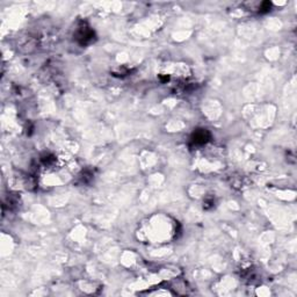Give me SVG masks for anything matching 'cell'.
<instances>
[{"mask_svg":"<svg viewBox=\"0 0 297 297\" xmlns=\"http://www.w3.org/2000/svg\"><path fill=\"white\" fill-rule=\"evenodd\" d=\"M194 140L197 143V142H201V143H204L205 142V132L204 131H201V132H197L195 135V138Z\"/></svg>","mask_w":297,"mask_h":297,"instance_id":"1","label":"cell"}]
</instances>
